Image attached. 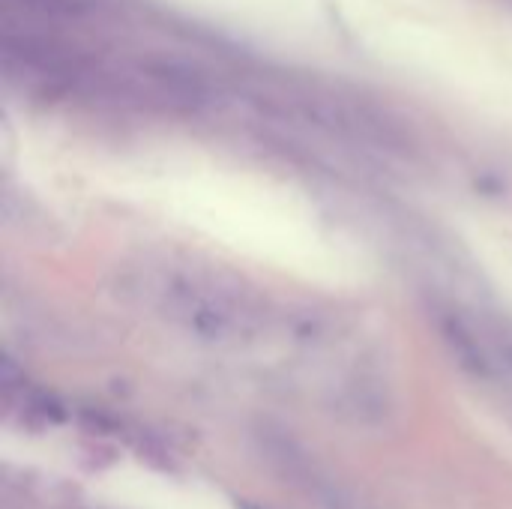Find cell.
<instances>
[{
	"label": "cell",
	"mask_w": 512,
	"mask_h": 509,
	"mask_svg": "<svg viewBox=\"0 0 512 509\" xmlns=\"http://www.w3.org/2000/svg\"><path fill=\"white\" fill-rule=\"evenodd\" d=\"M117 279L129 300L204 339L249 336L267 318L261 297L219 267L180 258H144L129 264Z\"/></svg>",
	"instance_id": "1"
}]
</instances>
